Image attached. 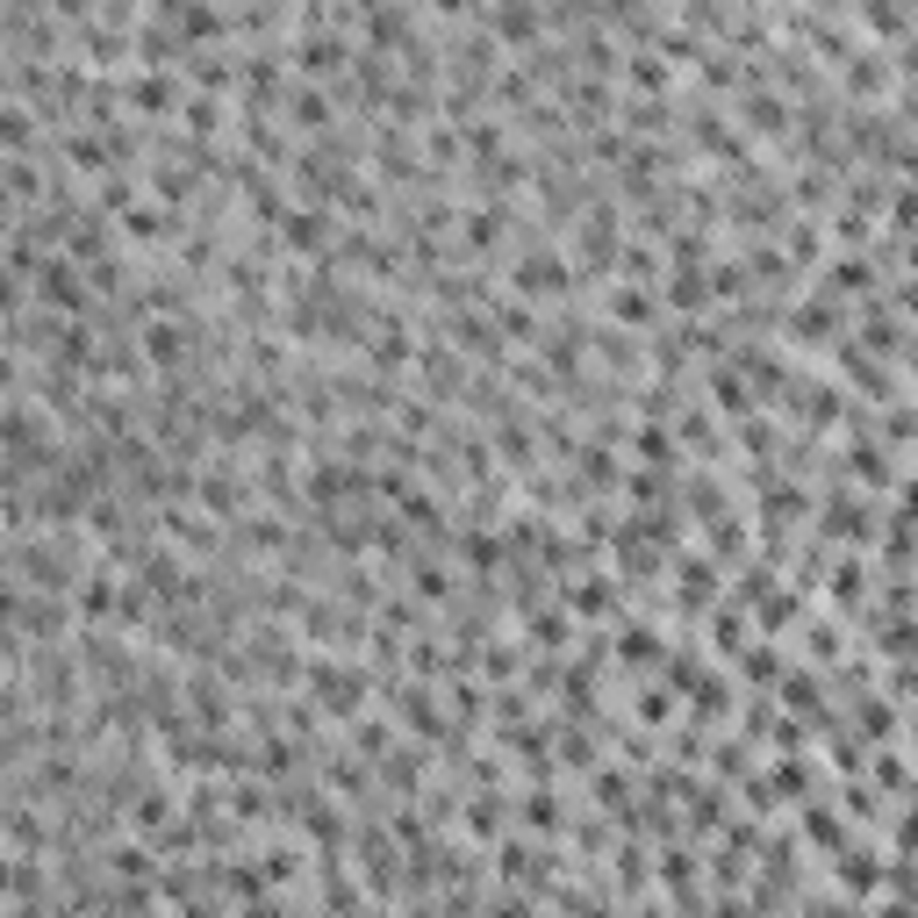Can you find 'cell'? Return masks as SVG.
Listing matches in <instances>:
<instances>
[{
  "instance_id": "obj_18",
  "label": "cell",
  "mask_w": 918,
  "mask_h": 918,
  "mask_svg": "<svg viewBox=\"0 0 918 918\" xmlns=\"http://www.w3.org/2000/svg\"><path fill=\"white\" fill-rule=\"evenodd\" d=\"M524 825H531V832H553V825H560V811H553V797H546V790L524 804Z\"/></svg>"
},
{
  "instance_id": "obj_4",
  "label": "cell",
  "mask_w": 918,
  "mask_h": 918,
  "mask_svg": "<svg viewBox=\"0 0 918 918\" xmlns=\"http://www.w3.org/2000/svg\"><path fill=\"white\" fill-rule=\"evenodd\" d=\"M280 252L323 259V252H330V216H323V208H287V216H280Z\"/></svg>"
},
{
  "instance_id": "obj_6",
  "label": "cell",
  "mask_w": 918,
  "mask_h": 918,
  "mask_svg": "<svg viewBox=\"0 0 918 918\" xmlns=\"http://www.w3.org/2000/svg\"><path fill=\"white\" fill-rule=\"evenodd\" d=\"M295 58H302V72H309V79H338L352 51L338 44V36H302V44H295Z\"/></svg>"
},
{
  "instance_id": "obj_13",
  "label": "cell",
  "mask_w": 918,
  "mask_h": 918,
  "mask_svg": "<svg viewBox=\"0 0 918 918\" xmlns=\"http://www.w3.org/2000/svg\"><path fill=\"white\" fill-rule=\"evenodd\" d=\"M194 194V173H180V166H158L151 173V201H166V208H180Z\"/></svg>"
},
{
  "instance_id": "obj_20",
  "label": "cell",
  "mask_w": 918,
  "mask_h": 918,
  "mask_svg": "<svg viewBox=\"0 0 918 918\" xmlns=\"http://www.w3.org/2000/svg\"><path fill=\"white\" fill-rule=\"evenodd\" d=\"M438 15H474V0H431Z\"/></svg>"
},
{
  "instance_id": "obj_3",
  "label": "cell",
  "mask_w": 918,
  "mask_h": 918,
  "mask_svg": "<svg viewBox=\"0 0 918 918\" xmlns=\"http://www.w3.org/2000/svg\"><path fill=\"white\" fill-rule=\"evenodd\" d=\"M187 338H194V330L180 323V316H144L137 352L151 359V374H173V366H187Z\"/></svg>"
},
{
  "instance_id": "obj_2",
  "label": "cell",
  "mask_w": 918,
  "mask_h": 918,
  "mask_svg": "<svg viewBox=\"0 0 918 918\" xmlns=\"http://www.w3.org/2000/svg\"><path fill=\"white\" fill-rule=\"evenodd\" d=\"M302 682H309L316 711L323 718H359L366 711V668H345V660H302Z\"/></svg>"
},
{
  "instance_id": "obj_19",
  "label": "cell",
  "mask_w": 918,
  "mask_h": 918,
  "mask_svg": "<svg viewBox=\"0 0 918 918\" xmlns=\"http://www.w3.org/2000/svg\"><path fill=\"white\" fill-rule=\"evenodd\" d=\"M632 79H639L646 94H660L668 87V65H660V58H632Z\"/></svg>"
},
{
  "instance_id": "obj_10",
  "label": "cell",
  "mask_w": 918,
  "mask_h": 918,
  "mask_svg": "<svg viewBox=\"0 0 918 918\" xmlns=\"http://www.w3.org/2000/svg\"><path fill=\"white\" fill-rule=\"evenodd\" d=\"M122 101L144 108V115H158V108H173V79H130V87H122Z\"/></svg>"
},
{
  "instance_id": "obj_11",
  "label": "cell",
  "mask_w": 918,
  "mask_h": 918,
  "mask_svg": "<svg viewBox=\"0 0 918 918\" xmlns=\"http://www.w3.org/2000/svg\"><path fill=\"white\" fill-rule=\"evenodd\" d=\"M180 122H187V137H216V130H223V101H216V94H194Z\"/></svg>"
},
{
  "instance_id": "obj_14",
  "label": "cell",
  "mask_w": 918,
  "mask_h": 918,
  "mask_svg": "<svg viewBox=\"0 0 918 918\" xmlns=\"http://www.w3.org/2000/svg\"><path fill=\"white\" fill-rule=\"evenodd\" d=\"M467 832L474 840H495V832H503V797H474L467 804Z\"/></svg>"
},
{
  "instance_id": "obj_5",
  "label": "cell",
  "mask_w": 918,
  "mask_h": 918,
  "mask_svg": "<svg viewBox=\"0 0 918 918\" xmlns=\"http://www.w3.org/2000/svg\"><path fill=\"white\" fill-rule=\"evenodd\" d=\"M180 818H173V797H166V790H137V797H130V832H137V840H166V832H173Z\"/></svg>"
},
{
  "instance_id": "obj_8",
  "label": "cell",
  "mask_w": 918,
  "mask_h": 918,
  "mask_svg": "<svg viewBox=\"0 0 918 918\" xmlns=\"http://www.w3.org/2000/svg\"><path fill=\"white\" fill-rule=\"evenodd\" d=\"M610 316H617V323H632V330H646V323H653V295H646V287H632V280H624L617 295H610Z\"/></svg>"
},
{
  "instance_id": "obj_16",
  "label": "cell",
  "mask_w": 918,
  "mask_h": 918,
  "mask_svg": "<svg viewBox=\"0 0 918 918\" xmlns=\"http://www.w3.org/2000/svg\"><path fill=\"white\" fill-rule=\"evenodd\" d=\"M108 868L115 876H151V854H144V840H122V847H108Z\"/></svg>"
},
{
  "instance_id": "obj_12",
  "label": "cell",
  "mask_w": 918,
  "mask_h": 918,
  "mask_svg": "<svg viewBox=\"0 0 918 918\" xmlns=\"http://www.w3.org/2000/svg\"><path fill=\"white\" fill-rule=\"evenodd\" d=\"M295 130H309V137H323V130H330V101L316 87H295Z\"/></svg>"
},
{
  "instance_id": "obj_15",
  "label": "cell",
  "mask_w": 918,
  "mask_h": 918,
  "mask_svg": "<svg viewBox=\"0 0 918 918\" xmlns=\"http://www.w3.org/2000/svg\"><path fill=\"white\" fill-rule=\"evenodd\" d=\"M416 596H424V603H452V582H445L438 560H416Z\"/></svg>"
},
{
  "instance_id": "obj_7",
  "label": "cell",
  "mask_w": 918,
  "mask_h": 918,
  "mask_svg": "<svg viewBox=\"0 0 918 918\" xmlns=\"http://www.w3.org/2000/svg\"><path fill=\"white\" fill-rule=\"evenodd\" d=\"M660 287H668V295H660L668 309H703V302H711V280L696 273V266H675V273L660 280Z\"/></svg>"
},
{
  "instance_id": "obj_9",
  "label": "cell",
  "mask_w": 918,
  "mask_h": 918,
  "mask_svg": "<svg viewBox=\"0 0 918 918\" xmlns=\"http://www.w3.org/2000/svg\"><path fill=\"white\" fill-rule=\"evenodd\" d=\"M503 244V208H474L467 216V252H495Z\"/></svg>"
},
{
  "instance_id": "obj_17",
  "label": "cell",
  "mask_w": 918,
  "mask_h": 918,
  "mask_svg": "<svg viewBox=\"0 0 918 918\" xmlns=\"http://www.w3.org/2000/svg\"><path fill=\"white\" fill-rule=\"evenodd\" d=\"M746 122H754L761 137H775V130H782V101H775V94H754V108H746Z\"/></svg>"
},
{
  "instance_id": "obj_1",
  "label": "cell",
  "mask_w": 918,
  "mask_h": 918,
  "mask_svg": "<svg viewBox=\"0 0 918 918\" xmlns=\"http://www.w3.org/2000/svg\"><path fill=\"white\" fill-rule=\"evenodd\" d=\"M94 273H79V259L72 252H51V259L36 266V309L44 316H94V287H87Z\"/></svg>"
}]
</instances>
